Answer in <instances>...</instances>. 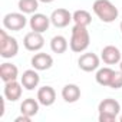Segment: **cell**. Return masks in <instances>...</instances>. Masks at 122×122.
Here are the masks:
<instances>
[{
  "label": "cell",
  "mask_w": 122,
  "mask_h": 122,
  "mask_svg": "<svg viewBox=\"0 0 122 122\" xmlns=\"http://www.w3.org/2000/svg\"><path fill=\"white\" fill-rule=\"evenodd\" d=\"M93 13L102 20L103 23H112L118 19V7L111 2V0H95L92 6Z\"/></svg>",
  "instance_id": "1"
},
{
  "label": "cell",
  "mask_w": 122,
  "mask_h": 122,
  "mask_svg": "<svg viewBox=\"0 0 122 122\" xmlns=\"http://www.w3.org/2000/svg\"><path fill=\"white\" fill-rule=\"evenodd\" d=\"M89 43H91V36H89L88 29L85 26L75 25L72 27V36L69 42L71 50L75 53H82L89 47Z\"/></svg>",
  "instance_id": "2"
},
{
  "label": "cell",
  "mask_w": 122,
  "mask_h": 122,
  "mask_svg": "<svg viewBox=\"0 0 122 122\" xmlns=\"http://www.w3.org/2000/svg\"><path fill=\"white\" fill-rule=\"evenodd\" d=\"M98 112H99V116H98L99 122H113L121 112V105L116 99L106 98L99 102Z\"/></svg>",
  "instance_id": "3"
},
{
  "label": "cell",
  "mask_w": 122,
  "mask_h": 122,
  "mask_svg": "<svg viewBox=\"0 0 122 122\" xmlns=\"http://www.w3.org/2000/svg\"><path fill=\"white\" fill-rule=\"evenodd\" d=\"M19 53V43L16 37H12L6 30H0V56L5 59H12Z\"/></svg>",
  "instance_id": "4"
},
{
  "label": "cell",
  "mask_w": 122,
  "mask_h": 122,
  "mask_svg": "<svg viewBox=\"0 0 122 122\" xmlns=\"http://www.w3.org/2000/svg\"><path fill=\"white\" fill-rule=\"evenodd\" d=\"M27 25V19L25 16V13H17V12H13V13H7L5 17H3V26L5 29L7 30H12V32H19L22 29H25V26Z\"/></svg>",
  "instance_id": "5"
},
{
  "label": "cell",
  "mask_w": 122,
  "mask_h": 122,
  "mask_svg": "<svg viewBox=\"0 0 122 122\" xmlns=\"http://www.w3.org/2000/svg\"><path fill=\"white\" fill-rule=\"evenodd\" d=\"M101 63V59L98 55L95 53H83L81 55V57L78 59V66L79 69H82L83 72H93L99 68Z\"/></svg>",
  "instance_id": "6"
},
{
  "label": "cell",
  "mask_w": 122,
  "mask_h": 122,
  "mask_svg": "<svg viewBox=\"0 0 122 122\" xmlns=\"http://www.w3.org/2000/svg\"><path fill=\"white\" fill-rule=\"evenodd\" d=\"M73 20V16L69 10L66 9H56L52 12L50 15V22L57 29H62V27H66L69 26V23Z\"/></svg>",
  "instance_id": "7"
},
{
  "label": "cell",
  "mask_w": 122,
  "mask_h": 122,
  "mask_svg": "<svg viewBox=\"0 0 122 122\" xmlns=\"http://www.w3.org/2000/svg\"><path fill=\"white\" fill-rule=\"evenodd\" d=\"M23 45L27 50L30 52H39L43 46H45V39L42 36V33L39 32H29L25 39H23Z\"/></svg>",
  "instance_id": "8"
},
{
  "label": "cell",
  "mask_w": 122,
  "mask_h": 122,
  "mask_svg": "<svg viewBox=\"0 0 122 122\" xmlns=\"http://www.w3.org/2000/svg\"><path fill=\"white\" fill-rule=\"evenodd\" d=\"M50 17H47L46 15L43 13H35L32 15V17L29 19V26L33 32H39V33H43L49 29L50 26Z\"/></svg>",
  "instance_id": "9"
},
{
  "label": "cell",
  "mask_w": 122,
  "mask_h": 122,
  "mask_svg": "<svg viewBox=\"0 0 122 122\" xmlns=\"http://www.w3.org/2000/svg\"><path fill=\"white\" fill-rule=\"evenodd\" d=\"M22 92H23V85L19 83L17 81H10L5 83V98L10 102H16L22 98Z\"/></svg>",
  "instance_id": "10"
},
{
  "label": "cell",
  "mask_w": 122,
  "mask_h": 122,
  "mask_svg": "<svg viewBox=\"0 0 122 122\" xmlns=\"http://www.w3.org/2000/svg\"><path fill=\"white\" fill-rule=\"evenodd\" d=\"M101 59L103 60V63L106 65H116L121 62V50L116 47V46H112V45H108L102 49L101 52Z\"/></svg>",
  "instance_id": "11"
},
{
  "label": "cell",
  "mask_w": 122,
  "mask_h": 122,
  "mask_svg": "<svg viewBox=\"0 0 122 122\" xmlns=\"http://www.w3.org/2000/svg\"><path fill=\"white\" fill-rule=\"evenodd\" d=\"M30 63H32L33 69H36V71H47L53 65V57L49 53H42L40 52V53H36L32 57Z\"/></svg>",
  "instance_id": "12"
},
{
  "label": "cell",
  "mask_w": 122,
  "mask_h": 122,
  "mask_svg": "<svg viewBox=\"0 0 122 122\" xmlns=\"http://www.w3.org/2000/svg\"><path fill=\"white\" fill-rule=\"evenodd\" d=\"M39 82H40V76H39L36 69H27L20 76V83L27 91H33L35 88H37Z\"/></svg>",
  "instance_id": "13"
},
{
  "label": "cell",
  "mask_w": 122,
  "mask_h": 122,
  "mask_svg": "<svg viewBox=\"0 0 122 122\" xmlns=\"http://www.w3.org/2000/svg\"><path fill=\"white\" fill-rule=\"evenodd\" d=\"M37 101L40 105L43 106H52L56 101V92L52 86L49 85H45L42 88H39L37 91Z\"/></svg>",
  "instance_id": "14"
},
{
  "label": "cell",
  "mask_w": 122,
  "mask_h": 122,
  "mask_svg": "<svg viewBox=\"0 0 122 122\" xmlns=\"http://www.w3.org/2000/svg\"><path fill=\"white\" fill-rule=\"evenodd\" d=\"M17 76H19V69L16 65L9 63V62L2 63V66H0V78L5 83L10 81H16Z\"/></svg>",
  "instance_id": "15"
},
{
  "label": "cell",
  "mask_w": 122,
  "mask_h": 122,
  "mask_svg": "<svg viewBox=\"0 0 122 122\" xmlns=\"http://www.w3.org/2000/svg\"><path fill=\"white\" fill-rule=\"evenodd\" d=\"M62 98L68 103H73L81 99V88L75 83H68L62 89Z\"/></svg>",
  "instance_id": "16"
},
{
  "label": "cell",
  "mask_w": 122,
  "mask_h": 122,
  "mask_svg": "<svg viewBox=\"0 0 122 122\" xmlns=\"http://www.w3.org/2000/svg\"><path fill=\"white\" fill-rule=\"evenodd\" d=\"M39 101H37V98L35 99V98H27V99H25L23 102H22V105H20V112L22 113H25V115H27V116H35V115H37V112H39Z\"/></svg>",
  "instance_id": "17"
},
{
  "label": "cell",
  "mask_w": 122,
  "mask_h": 122,
  "mask_svg": "<svg viewBox=\"0 0 122 122\" xmlns=\"http://www.w3.org/2000/svg\"><path fill=\"white\" fill-rule=\"evenodd\" d=\"M68 40L65 36L62 35H57V36H53L52 40H50V49L53 53H57V55H62L68 50Z\"/></svg>",
  "instance_id": "18"
},
{
  "label": "cell",
  "mask_w": 122,
  "mask_h": 122,
  "mask_svg": "<svg viewBox=\"0 0 122 122\" xmlns=\"http://www.w3.org/2000/svg\"><path fill=\"white\" fill-rule=\"evenodd\" d=\"M113 75H115L113 69H111V68H101V69H98L95 79H96V82L101 86H109L111 82H112Z\"/></svg>",
  "instance_id": "19"
},
{
  "label": "cell",
  "mask_w": 122,
  "mask_h": 122,
  "mask_svg": "<svg viewBox=\"0 0 122 122\" xmlns=\"http://www.w3.org/2000/svg\"><path fill=\"white\" fill-rule=\"evenodd\" d=\"M17 7L25 15H35L39 9V0H19Z\"/></svg>",
  "instance_id": "20"
},
{
  "label": "cell",
  "mask_w": 122,
  "mask_h": 122,
  "mask_svg": "<svg viewBox=\"0 0 122 122\" xmlns=\"http://www.w3.org/2000/svg\"><path fill=\"white\" fill-rule=\"evenodd\" d=\"M72 16H73V22H75V25H79V26H85V27H88V26L92 23V16H91V13L86 12V10H83V9L73 12Z\"/></svg>",
  "instance_id": "21"
},
{
  "label": "cell",
  "mask_w": 122,
  "mask_h": 122,
  "mask_svg": "<svg viewBox=\"0 0 122 122\" xmlns=\"http://www.w3.org/2000/svg\"><path fill=\"white\" fill-rule=\"evenodd\" d=\"M109 88H112V89H121L122 88V71H119V72L115 71V75L112 78Z\"/></svg>",
  "instance_id": "22"
},
{
  "label": "cell",
  "mask_w": 122,
  "mask_h": 122,
  "mask_svg": "<svg viewBox=\"0 0 122 122\" xmlns=\"http://www.w3.org/2000/svg\"><path fill=\"white\" fill-rule=\"evenodd\" d=\"M30 119H32V116H27V115L22 113L20 116H17V118L15 119V122H30Z\"/></svg>",
  "instance_id": "23"
},
{
  "label": "cell",
  "mask_w": 122,
  "mask_h": 122,
  "mask_svg": "<svg viewBox=\"0 0 122 122\" xmlns=\"http://www.w3.org/2000/svg\"><path fill=\"white\" fill-rule=\"evenodd\" d=\"M40 3H45V5H49V3H52V2H55V0H39Z\"/></svg>",
  "instance_id": "24"
},
{
  "label": "cell",
  "mask_w": 122,
  "mask_h": 122,
  "mask_svg": "<svg viewBox=\"0 0 122 122\" xmlns=\"http://www.w3.org/2000/svg\"><path fill=\"white\" fill-rule=\"evenodd\" d=\"M119 69L122 71V60H121V62H119Z\"/></svg>",
  "instance_id": "25"
},
{
  "label": "cell",
  "mask_w": 122,
  "mask_h": 122,
  "mask_svg": "<svg viewBox=\"0 0 122 122\" xmlns=\"http://www.w3.org/2000/svg\"><path fill=\"white\" fill-rule=\"evenodd\" d=\"M119 121H121V122H122V115H121V116H119Z\"/></svg>",
  "instance_id": "26"
},
{
  "label": "cell",
  "mask_w": 122,
  "mask_h": 122,
  "mask_svg": "<svg viewBox=\"0 0 122 122\" xmlns=\"http://www.w3.org/2000/svg\"><path fill=\"white\" fill-rule=\"evenodd\" d=\"M121 32H122V22H121Z\"/></svg>",
  "instance_id": "27"
}]
</instances>
